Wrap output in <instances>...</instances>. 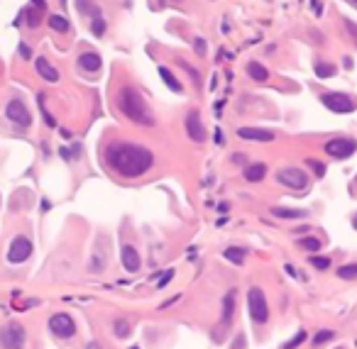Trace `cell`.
I'll return each instance as SVG.
<instances>
[{"label":"cell","instance_id":"obj_11","mask_svg":"<svg viewBox=\"0 0 357 349\" xmlns=\"http://www.w3.org/2000/svg\"><path fill=\"white\" fill-rule=\"evenodd\" d=\"M186 132H188V137H191L193 142H203V139H206V132H203L201 115H198L196 110H191L186 115Z\"/></svg>","mask_w":357,"mask_h":349},{"label":"cell","instance_id":"obj_16","mask_svg":"<svg viewBox=\"0 0 357 349\" xmlns=\"http://www.w3.org/2000/svg\"><path fill=\"white\" fill-rule=\"evenodd\" d=\"M264 173H267V166L264 164H252L247 166V171H245V179L250 181V184H257V181H262Z\"/></svg>","mask_w":357,"mask_h":349},{"label":"cell","instance_id":"obj_7","mask_svg":"<svg viewBox=\"0 0 357 349\" xmlns=\"http://www.w3.org/2000/svg\"><path fill=\"white\" fill-rule=\"evenodd\" d=\"M357 149V142L355 139H347V137H338V139H330L325 142V154L335 156V159H347L352 156Z\"/></svg>","mask_w":357,"mask_h":349},{"label":"cell","instance_id":"obj_19","mask_svg":"<svg viewBox=\"0 0 357 349\" xmlns=\"http://www.w3.org/2000/svg\"><path fill=\"white\" fill-rule=\"evenodd\" d=\"M247 74L252 76L255 81H267V76H269V71L264 69L262 64H260V61H250V64H247Z\"/></svg>","mask_w":357,"mask_h":349},{"label":"cell","instance_id":"obj_36","mask_svg":"<svg viewBox=\"0 0 357 349\" xmlns=\"http://www.w3.org/2000/svg\"><path fill=\"white\" fill-rule=\"evenodd\" d=\"M20 54H22V59H30V49L22 44V47H20Z\"/></svg>","mask_w":357,"mask_h":349},{"label":"cell","instance_id":"obj_22","mask_svg":"<svg viewBox=\"0 0 357 349\" xmlns=\"http://www.w3.org/2000/svg\"><path fill=\"white\" fill-rule=\"evenodd\" d=\"M338 276L340 278H345V281H355L357 278V264H345V266H340Z\"/></svg>","mask_w":357,"mask_h":349},{"label":"cell","instance_id":"obj_12","mask_svg":"<svg viewBox=\"0 0 357 349\" xmlns=\"http://www.w3.org/2000/svg\"><path fill=\"white\" fill-rule=\"evenodd\" d=\"M120 261H123V266H125V271H140V254H137V249L132 247V244H123V249H120Z\"/></svg>","mask_w":357,"mask_h":349},{"label":"cell","instance_id":"obj_13","mask_svg":"<svg viewBox=\"0 0 357 349\" xmlns=\"http://www.w3.org/2000/svg\"><path fill=\"white\" fill-rule=\"evenodd\" d=\"M237 137H240V139H250V142H272V139H274V132H269V129H257V127H240L237 129Z\"/></svg>","mask_w":357,"mask_h":349},{"label":"cell","instance_id":"obj_24","mask_svg":"<svg viewBox=\"0 0 357 349\" xmlns=\"http://www.w3.org/2000/svg\"><path fill=\"white\" fill-rule=\"evenodd\" d=\"M316 74H318V78H330V76H335V66L325 64V61H318L316 64Z\"/></svg>","mask_w":357,"mask_h":349},{"label":"cell","instance_id":"obj_10","mask_svg":"<svg viewBox=\"0 0 357 349\" xmlns=\"http://www.w3.org/2000/svg\"><path fill=\"white\" fill-rule=\"evenodd\" d=\"M32 254V242L27 237H15L13 239V244H10V252H8V259L13 261V264H22V261H27Z\"/></svg>","mask_w":357,"mask_h":349},{"label":"cell","instance_id":"obj_26","mask_svg":"<svg viewBox=\"0 0 357 349\" xmlns=\"http://www.w3.org/2000/svg\"><path fill=\"white\" fill-rule=\"evenodd\" d=\"M301 249H306V252H318L320 249V239L316 237H301Z\"/></svg>","mask_w":357,"mask_h":349},{"label":"cell","instance_id":"obj_30","mask_svg":"<svg viewBox=\"0 0 357 349\" xmlns=\"http://www.w3.org/2000/svg\"><path fill=\"white\" fill-rule=\"evenodd\" d=\"M91 30H93V35H103V32H105V20L100 18V15H98V18H93V22H91Z\"/></svg>","mask_w":357,"mask_h":349},{"label":"cell","instance_id":"obj_1","mask_svg":"<svg viewBox=\"0 0 357 349\" xmlns=\"http://www.w3.org/2000/svg\"><path fill=\"white\" fill-rule=\"evenodd\" d=\"M108 164L125 179H137L152 166L154 156L150 149L137 147V144H113L105 154Z\"/></svg>","mask_w":357,"mask_h":349},{"label":"cell","instance_id":"obj_2","mask_svg":"<svg viewBox=\"0 0 357 349\" xmlns=\"http://www.w3.org/2000/svg\"><path fill=\"white\" fill-rule=\"evenodd\" d=\"M117 108L123 110V115H128L132 122H137V125H147V127H152V125H154V117L147 112L142 95L135 91V88H125V91H120Z\"/></svg>","mask_w":357,"mask_h":349},{"label":"cell","instance_id":"obj_17","mask_svg":"<svg viewBox=\"0 0 357 349\" xmlns=\"http://www.w3.org/2000/svg\"><path fill=\"white\" fill-rule=\"evenodd\" d=\"M232 312H235V288L225 293V300H223V322H230L232 320Z\"/></svg>","mask_w":357,"mask_h":349},{"label":"cell","instance_id":"obj_23","mask_svg":"<svg viewBox=\"0 0 357 349\" xmlns=\"http://www.w3.org/2000/svg\"><path fill=\"white\" fill-rule=\"evenodd\" d=\"M49 27L57 30V32H66V30H69V20L61 18V15H52V18H49Z\"/></svg>","mask_w":357,"mask_h":349},{"label":"cell","instance_id":"obj_35","mask_svg":"<svg viewBox=\"0 0 357 349\" xmlns=\"http://www.w3.org/2000/svg\"><path fill=\"white\" fill-rule=\"evenodd\" d=\"M171 276H174V271H169V274H167L164 278H162V281H159V286H162V288H164V286H167V283L171 281Z\"/></svg>","mask_w":357,"mask_h":349},{"label":"cell","instance_id":"obj_25","mask_svg":"<svg viewBox=\"0 0 357 349\" xmlns=\"http://www.w3.org/2000/svg\"><path fill=\"white\" fill-rule=\"evenodd\" d=\"M303 342H306V330H299L291 339H289V342H284L282 349H296L299 344H303Z\"/></svg>","mask_w":357,"mask_h":349},{"label":"cell","instance_id":"obj_6","mask_svg":"<svg viewBox=\"0 0 357 349\" xmlns=\"http://www.w3.org/2000/svg\"><path fill=\"white\" fill-rule=\"evenodd\" d=\"M320 100H323V105H325L328 110L340 112V115H342V112H352L357 108V103L350 95H345V93H323Z\"/></svg>","mask_w":357,"mask_h":349},{"label":"cell","instance_id":"obj_40","mask_svg":"<svg viewBox=\"0 0 357 349\" xmlns=\"http://www.w3.org/2000/svg\"><path fill=\"white\" fill-rule=\"evenodd\" d=\"M32 3H35V5H37L39 10H44V0H32Z\"/></svg>","mask_w":357,"mask_h":349},{"label":"cell","instance_id":"obj_38","mask_svg":"<svg viewBox=\"0 0 357 349\" xmlns=\"http://www.w3.org/2000/svg\"><path fill=\"white\" fill-rule=\"evenodd\" d=\"M313 10H316V13H318V15H320V13H323V5H320L318 0H313Z\"/></svg>","mask_w":357,"mask_h":349},{"label":"cell","instance_id":"obj_15","mask_svg":"<svg viewBox=\"0 0 357 349\" xmlns=\"http://www.w3.org/2000/svg\"><path fill=\"white\" fill-rule=\"evenodd\" d=\"M100 56L95 54V52H83V54L78 56V66L83 69V71H98L100 69Z\"/></svg>","mask_w":357,"mask_h":349},{"label":"cell","instance_id":"obj_32","mask_svg":"<svg viewBox=\"0 0 357 349\" xmlns=\"http://www.w3.org/2000/svg\"><path fill=\"white\" fill-rule=\"evenodd\" d=\"M308 166L316 171V176H323V173H325V166L320 164V161H316V159H311V161H308Z\"/></svg>","mask_w":357,"mask_h":349},{"label":"cell","instance_id":"obj_39","mask_svg":"<svg viewBox=\"0 0 357 349\" xmlns=\"http://www.w3.org/2000/svg\"><path fill=\"white\" fill-rule=\"evenodd\" d=\"M232 161H235V164H240V161H245V154H235V156H232Z\"/></svg>","mask_w":357,"mask_h":349},{"label":"cell","instance_id":"obj_42","mask_svg":"<svg viewBox=\"0 0 357 349\" xmlns=\"http://www.w3.org/2000/svg\"><path fill=\"white\" fill-rule=\"evenodd\" d=\"M350 3H352V5H355V8H357V0H350Z\"/></svg>","mask_w":357,"mask_h":349},{"label":"cell","instance_id":"obj_33","mask_svg":"<svg viewBox=\"0 0 357 349\" xmlns=\"http://www.w3.org/2000/svg\"><path fill=\"white\" fill-rule=\"evenodd\" d=\"M193 47H196V54H206V42H203V39L201 37H196V42H193Z\"/></svg>","mask_w":357,"mask_h":349},{"label":"cell","instance_id":"obj_4","mask_svg":"<svg viewBox=\"0 0 357 349\" xmlns=\"http://www.w3.org/2000/svg\"><path fill=\"white\" fill-rule=\"evenodd\" d=\"M25 339H27V332L18 322H10L0 330V349H22Z\"/></svg>","mask_w":357,"mask_h":349},{"label":"cell","instance_id":"obj_27","mask_svg":"<svg viewBox=\"0 0 357 349\" xmlns=\"http://www.w3.org/2000/svg\"><path fill=\"white\" fill-rule=\"evenodd\" d=\"M115 337H130V325L125 320H115Z\"/></svg>","mask_w":357,"mask_h":349},{"label":"cell","instance_id":"obj_9","mask_svg":"<svg viewBox=\"0 0 357 349\" xmlns=\"http://www.w3.org/2000/svg\"><path fill=\"white\" fill-rule=\"evenodd\" d=\"M277 181L282 186L294 188V191H303V188L308 186V176H306L303 168H284V171L277 173Z\"/></svg>","mask_w":357,"mask_h":349},{"label":"cell","instance_id":"obj_14","mask_svg":"<svg viewBox=\"0 0 357 349\" xmlns=\"http://www.w3.org/2000/svg\"><path fill=\"white\" fill-rule=\"evenodd\" d=\"M35 66H37V74L44 78V81H49V83H57L59 81V71L44 59V56H39L37 61H35Z\"/></svg>","mask_w":357,"mask_h":349},{"label":"cell","instance_id":"obj_28","mask_svg":"<svg viewBox=\"0 0 357 349\" xmlns=\"http://www.w3.org/2000/svg\"><path fill=\"white\" fill-rule=\"evenodd\" d=\"M333 337H335V332H333V330H323V332H318V334L313 337V344H316V347H320L323 342H328V339H333Z\"/></svg>","mask_w":357,"mask_h":349},{"label":"cell","instance_id":"obj_21","mask_svg":"<svg viewBox=\"0 0 357 349\" xmlns=\"http://www.w3.org/2000/svg\"><path fill=\"white\" fill-rule=\"evenodd\" d=\"M223 257H225L227 261H232V264H243V261H245V252L240 249V247H227L225 252H223Z\"/></svg>","mask_w":357,"mask_h":349},{"label":"cell","instance_id":"obj_34","mask_svg":"<svg viewBox=\"0 0 357 349\" xmlns=\"http://www.w3.org/2000/svg\"><path fill=\"white\" fill-rule=\"evenodd\" d=\"M345 27H347V32H350V35H352V39L357 42V27H355V25H352L350 20H345Z\"/></svg>","mask_w":357,"mask_h":349},{"label":"cell","instance_id":"obj_41","mask_svg":"<svg viewBox=\"0 0 357 349\" xmlns=\"http://www.w3.org/2000/svg\"><path fill=\"white\" fill-rule=\"evenodd\" d=\"M352 227H355V230H357V218H355V220H352Z\"/></svg>","mask_w":357,"mask_h":349},{"label":"cell","instance_id":"obj_18","mask_svg":"<svg viewBox=\"0 0 357 349\" xmlns=\"http://www.w3.org/2000/svg\"><path fill=\"white\" fill-rule=\"evenodd\" d=\"M272 213L277 218H282V220H296V218H306L308 215L306 210H291V208H274Z\"/></svg>","mask_w":357,"mask_h":349},{"label":"cell","instance_id":"obj_8","mask_svg":"<svg viewBox=\"0 0 357 349\" xmlns=\"http://www.w3.org/2000/svg\"><path fill=\"white\" fill-rule=\"evenodd\" d=\"M5 115H8L10 122H15V125H20V127H30V125H32V115H30V110H27V105H25L22 100H18V98L8 103Z\"/></svg>","mask_w":357,"mask_h":349},{"label":"cell","instance_id":"obj_29","mask_svg":"<svg viewBox=\"0 0 357 349\" xmlns=\"http://www.w3.org/2000/svg\"><path fill=\"white\" fill-rule=\"evenodd\" d=\"M22 18H27V25H30V27H37L39 25V13L30 10V8H27V10H22Z\"/></svg>","mask_w":357,"mask_h":349},{"label":"cell","instance_id":"obj_3","mask_svg":"<svg viewBox=\"0 0 357 349\" xmlns=\"http://www.w3.org/2000/svg\"><path fill=\"white\" fill-rule=\"evenodd\" d=\"M247 308H250V317L255 325H264L269 320V308H267V298H264L262 288H250L247 291Z\"/></svg>","mask_w":357,"mask_h":349},{"label":"cell","instance_id":"obj_31","mask_svg":"<svg viewBox=\"0 0 357 349\" xmlns=\"http://www.w3.org/2000/svg\"><path fill=\"white\" fill-rule=\"evenodd\" d=\"M311 264H313L316 269H328V266H330V259L328 257H311Z\"/></svg>","mask_w":357,"mask_h":349},{"label":"cell","instance_id":"obj_37","mask_svg":"<svg viewBox=\"0 0 357 349\" xmlns=\"http://www.w3.org/2000/svg\"><path fill=\"white\" fill-rule=\"evenodd\" d=\"M215 142H218V144H223V142H225V137H223V132H220V129L215 132Z\"/></svg>","mask_w":357,"mask_h":349},{"label":"cell","instance_id":"obj_20","mask_svg":"<svg viewBox=\"0 0 357 349\" xmlns=\"http://www.w3.org/2000/svg\"><path fill=\"white\" fill-rule=\"evenodd\" d=\"M159 76H162V81H164V83H167V86H169V88H171L174 93L181 91V83H179V81L174 78V74H171L169 69H164V66H162V69H159Z\"/></svg>","mask_w":357,"mask_h":349},{"label":"cell","instance_id":"obj_5","mask_svg":"<svg viewBox=\"0 0 357 349\" xmlns=\"http://www.w3.org/2000/svg\"><path fill=\"white\" fill-rule=\"evenodd\" d=\"M49 330H52V334L59 337V339H71L76 334V322L71 320V315L57 312V315L49 317Z\"/></svg>","mask_w":357,"mask_h":349}]
</instances>
